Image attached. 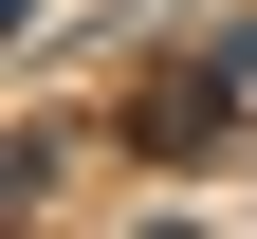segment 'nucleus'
Wrapping results in <instances>:
<instances>
[{
	"label": "nucleus",
	"instance_id": "f257e3e1",
	"mask_svg": "<svg viewBox=\"0 0 257 239\" xmlns=\"http://www.w3.org/2000/svg\"><path fill=\"white\" fill-rule=\"evenodd\" d=\"M239 92H257V19H220L202 55H166V74L110 92V147L128 166H220V147H239Z\"/></svg>",
	"mask_w": 257,
	"mask_h": 239
},
{
	"label": "nucleus",
	"instance_id": "f03ea898",
	"mask_svg": "<svg viewBox=\"0 0 257 239\" xmlns=\"http://www.w3.org/2000/svg\"><path fill=\"white\" fill-rule=\"evenodd\" d=\"M0 19H37V0H0Z\"/></svg>",
	"mask_w": 257,
	"mask_h": 239
}]
</instances>
